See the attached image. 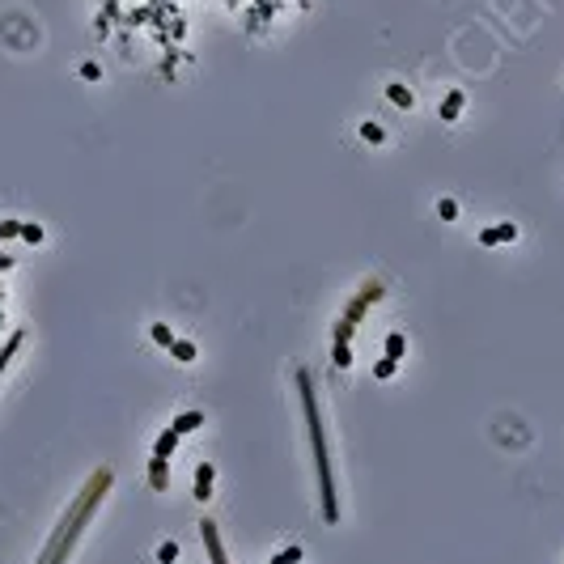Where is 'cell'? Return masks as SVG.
I'll use <instances>...</instances> for the list:
<instances>
[{"instance_id": "obj_1", "label": "cell", "mask_w": 564, "mask_h": 564, "mask_svg": "<svg viewBox=\"0 0 564 564\" xmlns=\"http://www.w3.org/2000/svg\"><path fill=\"white\" fill-rule=\"evenodd\" d=\"M111 471L106 467H98L93 475H89V484L77 493V501L68 505V513L60 518V526H56V534L47 539V548H43V556H38V564H68V556H72V548H77V539H81V530L89 526V518L98 513V505H102V497L111 493Z\"/></svg>"}, {"instance_id": "obj_2", "label": "cell", "mask_w": 564, "mask_h": 564, "mask_svg": "<svg viewBox=\"0 0 564 564\" xmlns=\"http://www.w3.org/2000/svg\"><path fill=\"white\" fill-rule=\"evenodd\" d=\"M297 395L306 411V429H310V450H314V475H318V497H323V522H339V497H335V480H331V454H327V433H323V416H318V395L310 370H297Z\"/></svg>"}, {"instance_id": "obj_3", "label": "cell", "mask_w": 564, "mask_h": 564, "mask_svg": "<svg viewBox=\"0 0 564 564\" xmlns=\"http://www.w3.org/2000/svg\"><path fill=\"white\" fill-rule=\"evenodd\" d=\"M382 293H386V280H370V284H365V289L357 293V297H352L348 306H344V318H339V323L357 331V323L365 318V310H370V306H374V302L382 297Z\"/></svg>"}, {"instance_id": "obj_4", "label": "cell", "mask_w": 564, "mask_h": 564, "mask_svg": "<svg viewBox=\"0 0 564 564\" xmlns=\"http://www.w3.org/2000/svg\"><path fill=\"white\" fill-rule=\"evenodd\" d=\"M200 534H204L208 560H212V564H229V560H225V548H221V530H216V522H212V518H208V522H200Z\"/></svg>"}, {"instance_id": "obj_5", "label": "cell", "mask_w": 564, "mask_h": 564, "mask_svg": "<svg viewBox=\"0 0 564 564\" xmlns=\"http://www.w3.org/2000/svg\"><path fill=\"white\" fill-rule=\"evenodd\" d=\"M212 480H216V467L212 462H200V467H195V501L200 505L212 501Z\"/></svg>"}, {"instance_id": "obj_6", "label": "cell", "mask_w": 564, "mask_h": 564, "mask_svg": "<svg viewBox=\"0 0 564 564\" xmlns=\"http://www.w3.org/2000/svg\"><path fill=\"white\" fill-rule=\"evenodd\" d=\"M467 106V98H462V89H450L446 98H441V106H437V115H441V124H454L458 119V111Z\"/></svg>"}, {"instance_id": "obj_7", "label": "cell", "mask_w": 564, "mask_h": 564, "mask_svg": "<svg viewBox=\"0 0 564 564\" xmlns=\"http://www.w3.org/2000/svg\"><path fill=\"white\" fill-rule=\"evenodd\" d=\"M149 488L153 493H166L170 488V462L166 458H149Z\"/></svg>"}, {"instance_id": "obj_8", "label": "cell", "mask_w": 564, "mask_h": 564, "mask_svg": "<svg viewBox=\"0 0 564 564\" xmlns=\"http://www.w3.org/2000/svg\"><path fill=\"white\" fill-rule=\"evenodd\" d=\"M200 425H204V411H200V407H191V411H179V416H174V425H170V429H174L179 437H187V433H195Z\"/></svg>"}, {"instance_id": "obj_9", "label": "cell", "mask_w": 564, "mask_h": 564, "mask_svg": "<svg viewBox=\"0 0 564 564\" xmlns=\"http://www.w3.org/2000/svg\"><path fill=\"white\" fill-rule=\"evenodd\" d=\"M174 450H179V433H174V429H166V433L157 437V446H153L149 458H166V462H170V454H174Z\"/></svg>"}, {"instance_id": "obj_10", "label": "cell", "mask_w": 564, "mask_h": 564, "mask_svg": "<svg viewBox=\"0 0 564 564\" xmlns=\"http://www.w3.org/2000/svg\"><path fill=\"white\" fill-rule=\"evenodd\" d=\"M170 357H174L179 365H191L200 352H195V344H191V339H179V335H174V344H170Z\"/></svg>"}, {"instance_id": "obj_11", "label": "cell", "mask_w": 564, "mask_h": 564, "mask_svg": "<svg viewBox=\"0 0 564 564\" xmlns=\"http://www.w3.org/2000/svg\"><path fill=\"white\" fill-rule=\"evenodd\" d=\"M382 348H386V357H390V361H403V352H407V335H403V331H390Z\"/></svg>"}, {"instance_id": "obj_12", "label": "cell", "mask_w": 564, "mask_h": 564, "mask_svg": "<svg viewBox=\"0 0 564 564\" xmlns=\"http://www.w3.org/2000/svg\"><path fill=\"white\" fill-rule=\"evenodd\" d=\"M21 339H26V331H13V335H9V344H5V348H0V374H5V370H9V361H13V352L21 348Z\"/></svg>"}, {"instance_id": "obj_13", "label": "cell", "mask_w": 564, "mask_h": 564, "mask_svg": "<svg viewBox=\"0 0 564 564\" xmlns=\"http://www.w3.org/2000/svg\"><path fill=\"white\" fill-rule=\"evenodd\" d=\"M331 365L335 370H348L352 365V344H331Z\"/></svg>"}, {"instance_id": "obj_14", "label": "cell", "mask_w": 564, "mask_h": 564, "mask_svg": "<svg viewBox=\"0 0 564 564\" xmlns=\"http://www.w3.org/2000/svg\"><path fill=\"white\" fill-rule=\"evenodd\" d=\"M149 339H153V344H161V348H170V344H174V331H170V323H153V327H149Z\"/></svg>"}, {"instance_id": "obj_15", "label": "cell", "mask_w": 564, "mask_h": 564, "mask_svg": "<svg viewBox=\"0 0 564 564\" xmlns=\"http://www.w3.org/2000/svg\"><path fill=\"white\" fill-rule=\"evenodd\" d=\"M302 560V543H293V548H284V552H276L267 564H297Z\"/></svg>"}, {"instance_id": "obj_16", "label": "cell", "mask_w": 564, "mask_h": 564, "mask_svg": "<svg viewBox=\"0 0 564 564\" xmlns=\"http://www.w3.org/2000/svg\"><path fill=\"white\" fill-rule=\"evenodd\" d=\"M395 370H399V361H390V357H382V361L374 365V378H378V382H386V378H395Z\"/></svg>"}, {"instance_id": "obj_17", "label": "cell", "mask_w": 564, "mask_h": 564, "mask_svg": "<svg viewBox=\"0 0 564 564\" xmlns=\"http://www.w3.org/2000/svg\"><path fill=\"white\" fill-rule=\"evenodd\" d=\"M157 560H161V564H174V560H179V543H174V539H166V543L157 548Z\"/></svg>"}, {"instance_id": "obj_18", "label": "cell", "mask_w": 564, "mask_h": 564, "mask_svg": "<svg viewBox=\"0 0 564 564\" xmlns=\"http://www.w3.org/2000/svg\"><path fill=\"white\" fill-rule=\"evenodd\" d=\"M493 238H497V242H513V238H518V225H513V221H505V225L493 229Z\"/></svg>"}, {"instance_id": "obj_19", "label": "cell", "mask_w": 564, "mask_h": 564, "mask_svg": "<svg viewBox=\"0 0 564 564\" xmlns=\"http://www.w3.org/2000/svg\"><path fill=\"white\" fill-rule=\"evenodd\" d=\"M386 98H390V102H399V106H411V93H407L403 85H390V89H386Z\"/></svg>"}, {"instance_id": "obj_20", "label": "cell", "mask_w": 564, "mask_h": 564, "mask_svg": "<svg viewBox=\"0 0 564 564\" xmlns=\"http://www.w3.org/2000/svg\"><path fill=\"white\" fill-rule=\"evenodd\" d=\"M21 238H26L30 247H38V242H43V225H26V221H21Z\"/></svg>"}, {"instance_id": "obj_21", "label": "cell", "mask_w": 564, "mask_h": 564, "mask_svg": "<svg viewBox=\"0 0 564 564\" xmlns=\"http://www.w3.org/2000/svg\"><path fill=\"white\" fill-rule=\"evenodd\" d=\"M437 216H441V221H458V204H454V200H441V204H437Z\"/></svg>"}, {"instance_id": "obj_22", "label": "cell", "mask_w": 564, "mask_h": 564, "mask_svg": "<svg viewBox=\"0 0 564 564\" xmlns=\"http://www.w3.org/2000/svg\"><path fill=\"white\" fill-rule=\"evenodd\" d=\"M361 136H365V140H374V144H382V140H386V132H382L378 124H361Z\"/></svg>"}, {"instance_id": "obj_23", "label": "cell", "mask_w": 564, "mask_h": 564, "mask_svg": "<svg viewBox=\"0 0 564 564\" xmlns=\"http://www.w3.org/2000/svg\"><path fill=\"white\" fill-rule=\"evenodd\" d=\"M0 238H21V221H0Z\"/></svg>"}, {"instance_id": "obj_24", "label": "cell", "mask_w": 564, "mask_h": 564, "mask_svg": "<svg viewBox=\"0 0 564 564\" xmlns=\"http://www.w3.org/2000/svg\"><path fill=\"white\" fill-rule=\"evenodd\" d=\"M81 77H85V81H98V77H102V68L89 60V64H81Z\"/></svg>"}]
</instances>
